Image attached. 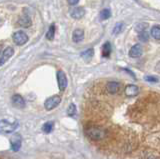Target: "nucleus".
I'll use <instances>...</instances> for the list:
<instances>
[{
    "label": "nucleus",
    "mask_w": 160,
    "mask_h": 159,
    "mask_svg": "<svg viewBox=\"0 0 160 159\" xmlns=\"http://www.w3.org/2000/svg\"><path fill=\"white\" fill-rule=\"evenodd\" d=\"M86 133H87V135L91 139L100 140L103 139V137L105 136L106 131L103 128H100V127H89L86 130Z\"/></svg>",
    "instance_id": "f257e3e1"
},
{
    "label": "nucleus",
    "mask_w": 160,
    "mask_h": 159,
    "mask_svg": "<svg viewBox=\"0 0 160 159\" xmlns=\"http://www.w3.org/2000/svg\"><path fill=\"white\" fill-rule=\"evenodd\" d=\"M60 102H61V97L58 96V95H54V96L49 97L46 100L45 103H44V107H45L46 110H52L55 107H57Z\"/></svg>",
    "instance_id": "f03ea898"
},
{
    "label": "nucleus",
    "mask_w": 160,
    "mask_h": 159,
    "mask_svg": "<svg viewBox=\"0 0 160 159\" xmlns=\"http://www.w3.org/2000/svg\"><path fill=\"white\" fill-rule=\"evenodd\" d=\"M13 41H14V43L16 45L21 46V45H24L25 43H27L28 36L27 34L23 32V31H17V32L13 34Z\"/></svg>",
    "instance_id": "7ed1b4c3"
},
{
    "label": "nucleus",
    "mask_w": 160,
    "mask_h": 159,
    "mask_svg": "<svg viewBox=\"0 0 160 159\" xmlns=\"http://www.w3.org/2000/svg\"><path fill=\"white\" fill-rule=\"evenodd\" d=\"M57 81H58L59 89L61 90V91H63L67 86V78L63 71L59 70L58 72H57Z\"/></svg>",
    "instance_id": "20e7f679"
},
{
    "label": "nucleus",
    "mask_w": 160,
    "mask_h": 159,
    "mask_svg": "<svg viewBox=\"0 0 160 159\" xmlns=\"http://www.w3.org/2000/svg\"><path fill=\"white\" fill-rule=\"evenodd\" d=\"M10 143H11V149L16 152V151L19 150L20 146H21V143H22L21 136H20L19 134L13 135L11 139H10Z\"/></svg>",
    "instance_id": "39448f33"
},
{
    "label": "nucleus",
    "mask_w": 160,
    "mask_h": 159,
    "mask_svg": "<svg viewBox=\"0 0 160 159\" xmlns=\"http://www.w3.org/2000/svg\"><path fill=\"white\" fill-rule=\"evenodd\" d=\"M17 127V122L10 123L8 121H5V120H1V130L3 132H6V133H10V132L14 131Z\"/></svg>",
    "instance_id": "423d86ee"
},
{
    "label": "nucleus",
    "mask_w": 160,
    "mask_h": 159,
    "mask_svg": "<svg viewBox=\"0 0 160 159\" xmlns=\"http://www.w3.org/2000/svg\"><path fill=\"white\" fill-rule=\"evenodd\" d=\"M13 54H14V50H13L12 47H7V48H5L1 54V58H0V63H1V65H3L5 62L8 61L10 58L13 56Z\"/></svg>",
    "instance_id": "0eeeda50"
},
{
    "label": "nucleus",
    "mask_w": 160,
    "mask_h": 159,
    "mask_svg": "<svg viewBox=\"0 0 160 159\" xmlns=\"http://www.w3.org/2000/svg\"><path fill=\"white\" fill-rule=\"evenodd\" d=\"M142 54V46L140 44H135L129 50V55L132 58H137Z\"/></svg>",
    "instance_id": "6e6552de"
},
{
    "label": "nucleus",
    "mask_w": 160,
    "mask_h": 159,
    "mask_svg": "<svg viewBox=\"0 0 160 159\" xmlns=\"http://www.w3.org/2000/svg\"><path fill=\"white\" fill-rule=\"evenodd\" d=\"M120 89V84L118 82H115V81H111V82H108L106 84V90L107 92L110 94H115L119 91Z\"/></svg>",
    "instance_id": "1a4fd4ad"
},
{
    "label": "nucleus",
    "mask_w": 160,
    "mask_h": 159,
    "mask_svg": "<svg viewBox=\"0 0 160 159\" xmlns=\"http://www.w3.org/2000/svg\"><path fill=\"white\" fill-rule=\"evenodd\" d=\"M12 103L15 107L17 108H23L25 107V101L23 99L22 96H20L19 94H15L12 96Z\"/></svg>",
    "instance_id": "9d476101"
},
{
    "label": "nucleus",
    "mask_w": 160,
    "mask_h": 159,
    "mask_svg": "<svg viewBox=\"0 0 160 159\" xmlns=\"http://www.w3.org/2000/svg\"><path fill=\"white\" fill-rule=\"evenodd\" d=\"M83 38H84V31H83V29H75L74 31H73V34H72V40L76 42V43H78V42H81L83 40Z\"/></svg>",
    "instance_id": "9b49d317"
},
{
    "label": "nucleus",
    "mask_w": 160,
    "mask_h": 159,
    "mask_svg": "<svg viewBox=\"0 0 160 159\" xmlns=\"http://www.w3.org/2000/svg\"><path fill=\"white\" fill-rule=\"evenodd\" d=\"M84 15H85V9L83 7H76L71 12V16L74 19H81Z\"/></svg>",
    "instance_id": "f8f14e48"
},
{
    "label": "nucleus",
    "mask_w": 160,
    "mask_h": 159,
    "mask_svg": "<svg viewBox=\"0 0 160 159\" xmlns=\"http://www.w3.org/2000/svg\"><path fill=\"white\" fill-rule=\"evenodd\" d=\"M18 24H19L20 26H22V27H29V26L31 25L30 17L28 16L27 14L22 15V16L18 19Z\"/></svg>",
    "instance_id": "ddd939ff"
},
{
    "label": "nucleus",
    "mask_w": 160,
    "mask_h": 159,
    "mask_svg": "<svg viewBox=\"0 0 160 159\" xmlns=\"http://www.w3.org/2000/svg\"><path fill=\"white\" fill-rule=\"evenodd\" d=\"M138 92H139V89L136 85H128L126 88H125V94L129 97L135 96V95L138 94Z\"/></svg>",
    "instance_id": "4468645a"
},
{
    "label": "nucleus",
    "mask_w": 160,
    "mask_h": 159,
    "mask_svg": "<svg viewBox=\"0 0 160 159\" xmlns=\"http://www.w3.org/2000/svg\"><path fill=\"white\" fill-rule=\"evenodd\" d=\"M93 52L94 51H93L92 48L87 49V50H85V51H83L82 53H81V57H82L85 61H90L93 57Z\"/></svg>",
    "instance_id": "2eb2a0df"
},
{
    "label": "nucleus",
    "mask_w": 160,
    "mask_h": 159,
    "mask_svg": "<svg viewBox=\"0 0 160 159\" xmlns=\"http://www.w3.org/2000/svg\"><path fill=\"white\" fill-rule=\"evenodd\" d=\"M110 53H111V45H110L109 42H106L102 47V56L109 57Z\"/></svg>",
    "instance_id": "dca6fc26"
},
{
    "label": "nucleus",
    "mask_w": 160,
    "mask_h": 159,
    "mask_svg": "<svg viewBox=\"0 0 160 159\" xmlns=\"http://www.w3.org/2000/svg\"><path fill=\"white\" fill-rule=\"evenodd\" d=\"M151 36L153 38L160 40V26L155 25L151 28Z\"/></svg>",
    "instance_id": "f3484780"
},
{
    "label": "nucleus",
    "mask_w": 160,
    "mask_h": 159,
    "mask_svg": "<svg viewBox=\"0 0 160 159\" xmlns=\"http://www.w3.org/2000/svg\"><path fill=\"white\" fill-rule=\"evenodd\" d=\"M54 36H55V24H51L46 33V38L48 40H53Z\"/></svg>",
    "instance_id": "a211bd4d"
},
{
    "label": "nucleus",
    "mask_w": 160,
    "mask_h": 159,
    "mask_svg": "<svg viewBox=\"0 0 160 159\" xmlns=\"http://www.w3.org/2000/svg\"><path fill=\"white\" fill-rule=\"evenodd\" d=\"M148 27V24L145 22H141V23H138L137 25H135L134 29L137 32H143V31H145V29Z\"/></svg>",
    "instance_id": "6ab92c4d"
},
{
    "label": "nucleus",
    "mask_w": 160,
    "mask_h": 159,
    "mask_svg": "<svg viewBox=\"0 0 160 159\" xmlns=\"http://www.w3.org/2000/svg\"><path fill=\"white\" fill-rule=\"evenodd\" d=\"M53 125H54L53 122H46L42 126V130L45 132V133H50L52 129H53Z\"/></svg>",
    "instance_id": "aec40b11"
},
{
    "label": "nucleus",
    "mask_w": 160,
    "mask_h": 159,
    "mask_svg": "<svg viewBox=\"0 0 160 159\" xmlns=\"http://www.w3.org/2000/svg\"><path fill=\"white\" fill-rule=\"evenodd\" d=\"M111 16V12H110L109 9H103L100 12V18L102 20H106Z\"/></svg>",
    "instance_id": "412c9836"
},
{
    "label": "nucleus",
    "mask_w": 160,
    "mask_h": 159,
    "mask_svg": "<svg viewBox=\"0 0 160 159\" xmlns=\"http://www.w3.org/2000/svg\"><path fill=\"white\" fill-rule=\"evenodd\" d=\"M138 38L140 41L142 42H147L149 40V35L147 32H145V31H143V32H140L138 35Z\"/></svg>",
    "instance_id": "4be33fe9"
},
{
    "label": "nucleus",
    "mask_w": 160,
    "mask_h": 159,
    "mask_svg": "<svg viewBox=\"0 0 160 159\" xmlns=\"http://www.w3.org/2000/svg\"><path fill=\"white\" fill-rule=\"evenodd\" d=\"M122 29H123V23H121V22L117 23V24L115 25L114 28H113V34L117 35V34H119L120 32H121Z\"/></svg>",
    "instance_id": "5701e85b"
},
{
    "label": "nucleus",
    "mask_w": 160,
    "mask_h": 159,
    "mask_svg": "<svg viewBox=\"0 0 160 159\" xmlns=\"http://www.w3.org/2000/svg\"><path fill=\"white\" fill-rule=\"evenodd\" d=\"M76 113V106L71 103L69 106H68V109H67V114L69 116H73Z\"/></svg>",
    "instance_id": "b1692460"
},
{
    "label": "nucleus",
    "mask_w": 160,
    "mask_h": 159,
    "mask_svg": "<svg viewBox=\"0 0 160 159\" xmlns=\"http://www.w3.org/2000/svg\"><path fill=\"white\" fill-rule=\"evenodd\" d=\"M145 79L148 82H157L158 81V79H157L156 77H154V76H146Z\"/></svg>",
    "instance_id": "393cba45"
},
{
    "label": "nucleus",
    "mask_w": 160,
    "mask_h": 159,
    "mask_svg": "<svg viewBox=\"0 0 160 159\" xmlns=\"http://www.w3.org/2000/svg\"><path fill=\"white\" fill-rule=\"evenodd\" d=\"M67 1L70 5H76L79 2V0H67Z\"/></svg>",
    "instance_id": "a878e982"
}]
</instances>
